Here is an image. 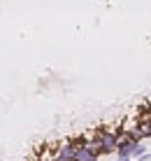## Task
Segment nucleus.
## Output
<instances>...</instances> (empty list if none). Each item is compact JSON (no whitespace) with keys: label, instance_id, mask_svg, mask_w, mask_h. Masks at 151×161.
<instances>
[{"label":"nucleus","instance_id":"3","mask_svg":"<svg viewBox=\"0 0 151 161\" xmlns=\"http://www.w3.org/2000/svg\"><path fill=\"white\" fill-rule=\"evenodd\" d=\"M119 161H130V159H126V157H121V159H119Z\"/></svg>","mask_w":151,"mask_h":161},{"label":"nucleus","instance_id":"2","mask_svg":"<svg viewBox=\"0 0 151 161\" xmlns=\"http://www.w3.org/2000/svg\"><path fill=\"white\" fill-rule=\"evenodd\" d=\"M100 157H96V154H91V152H88V149L86 147H79V149H75V159H72V161H98Z\"/></svg>","mask_w":151,"mask_h":161},{"label":"nucleus","instance_id":"1","mask_svg":"<svg viewBox=\"0 0 151 161\" xmlns=\"http://www.w3.org/2000/svg\"><path fill=\"white\" fill-rule=\"evenodd\" d=\"M54 157L58 161H72V159H75V147H72V142L68 140V138L54 147Z\"/></svg>","mask_w":151,"mask_h":161}]
</instances>
